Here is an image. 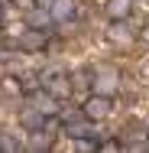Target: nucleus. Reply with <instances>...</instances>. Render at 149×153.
Here are the masks:
<instances>
[{"mask_svg": "<svg viewBox=\"0 0 149 153\" xmlns=\"http://www.w3.org/2000/svg\"><path fill=\"white\" fill-rule=\"evenodd\" d=\"M120 68L117 65H97V68H91V91L97 94H107V98H114V94L120 91Z\"/></svg>", "mask_w": 149, "mask_h": 153, "instance_id": "f257e3e1", "label": "nucleus"}, {"mask_svg": "<svg viewBox=\"0 0 149 153\" xmlns=\"http://www.w3.org/2000/svg\"><path fill=\"white\" fill-rule=\"evenodd\" d=\"M39 88H46L49 94H55L62 101L65 94H71V78L62 68H46V72H39Z\"/></svg>", "mask_w": 149, "mask_h": 153, "instance_id": "f03ea898", "label": "nucleus"}, {"mask_svg": "<svg viewBox=\"0 0 149 153\" xmlns=\"http://www.w3.org/2000/svg\"><path fill=\"white\" fill-rule=\"evenodd\" d=\"M81 111H84V117H88V121H104V117L114 111V101H110L107 94L91 91L88 98H84V104H81Z\"/></svg>", "mask_w": 149, "mask_h": 153, "instance_id": "7ed1b4c3", "label": "nucleus"}, {"mask_svg": "<svg viewBox=\"0 0 149 153\" xmlns=\"http://www.w3.org/2000/svg\"><path fill=\"white\" fill-rule=\"evenodd\" d=\"M46 42H49V36H46V30H20V36H16V49L20 52H42L46 49Z\"/></svg>", "mask_w": 149, "mask_h": 153, "instance_id": "20e7f679", "label": "nucleus"}, {"mask_svg": "<svg viewBox=\"0 0 149 153\" xmlns=\"http://www.w3.org/2000/svg\"><path fill=\"white\" fill-rule=\"evenodd\" d=\"M29 104H32V108H39L46 117H55V114H62L59 98H55V94H49L46 88H36V91H29Z\"/></svg>", "mask_w": 149, "mask_h": 153, "instance_id": "39448f33", "label": "nucleus"}, {"mask_svg": "<svg viewBox=\"0 0 149 153\" xmlns=\"http://www.w3.org/2000/svg\"><path fill=\"white\" fill-rule=\"evenodd\" d=\"M107 39H110V46H117V49H126V46H133V33L126 30V23H123V20H114V23H110V30H107Z\"/></svg>", "mask_w": 149, "mask_h": 153, "instance_id": "423d86ee", "label": "nucleus"}, {"mask_svg": "<svg viewBox=\"0 0 149 153\" xmlns=\"http://www.w3.org/2000/svg\"><path fill=\"white\" fill-rule=\"evenodd\" d=\"M52 143H55V134H52L49 127L29 130V150H36V153H49V150H52Z\"/></svg>", "mask_w": 149, "mask_h": 153, "instance_id": "0eeeda50", "label": "nucleus"}, {"mask_svg": "<svg viewBox=\"0 0 149 153\" xmlns=\"http://www.w3.org/2000/svg\"><path fill=\"white\" fill-rule=\"evenodd\" d=\"M65 127H68V137L71 140H88V137H94V121H88V117L65 121Z\"/></svg>", "mask_w": 149, "mask_h": 153, "instance_id": "6e6552de", "label": "nucleus"}, {"mask_svg": "<svg viewBox=\"0 0 149 153\" xmlns=\"http://www.w3.org/2000/svg\"><path fill=\"white\" fill-rule=\"evenodd\" d=\"M20 127H26V130H39V127H46V114L39 111V108H20Z\"/></svg>", "mask_w": 149, "mask_h": 153, "instance_id": "1a4fd4ad", "label": "nucleus"}, {"mask_svg": "<svg viewBox=\"0 0 149 153\" xmlns=\"http://www.w3.org/2000/svg\"><path fill=\"white\" fill-rule=\"evenodd\" d=\"M49 16H52L55 23H65V20H71V16H75V0H52V7H49Z\"/></svg>", "mask_w": 149, "mask_h": 153, "instance_id": "9d476101", "label": "nucleus"}, {"mask_svg": "<svg viewBox=\"0 0 149 153\" xmlns=\"http://www.w3.org/2000/svg\"><path fill=\"white\" fill-rule=\"evenodd\" d=\"M130 10H133V0H107V3H104V13H107L110 20H126Z\"/></svg>", "mask_w": 149, "mask_h": 153, "instance_id": "9b49d317", "label": "nucleus"}, {"mask_svg": "<svg viewBox=\"0 0 149 153\" xmlns=\"http://www.w3.org/2000/svg\"><path fill=\"white\" fill-rule=\"evenodd\" d=\"M0 153H20V140L10 130H0Z\"/></svg>", "mask_w": 149, "mask_h": 153, "instance_id": "f8f14e48", "label": "nucleus"}, {"mask_svg": "<svg viewBox=\"0 0 149 153\" xmlns=\"http://www.w3.org/2000/svg\"><path fill=\"white\" fill-rule=\"evenodd\" d=\"M94 153H123V147H120L117 137H107V140L97 143V150H94Z\"/></svg>", "mask_w": 149, "mask_h": 153, "instance_id": "ddd939ff", "label": "nucleus"}, {"mask_svg": "<svg viewBox=\"0 0 149 153\" xmlns=\"http://www.w3.org/2000/svg\"><path fill=\"white\" fill-rule=\"evenodd\" d=\"M49 20H52V16H49V10H42V13H32V16H29V23H32V26H46Z\"/></svg>", "mask_w": 149, "mask_h": 153, "instance_id": "4468645a", "label": "nucleus"}, {"mask_svg": "<svg viewBox=\"0 0 149 153\" xmlns=\"http://www.w3.org/2000/svg\"><path fill=\"white\" fill-rule=\"evenodd\" d=\"M146 147H149V143H143V140H133V143H126V147H123V153H146Z\"/></svg>", "mask_w": 149, "mask_h": 153, "instance_id": "2eb2a0df", "label": "nucleus"}, {"mask_svg": "<svg viewBox=\"0 0 149 153\" xmlns=\"http://www.w3.org/2000/svg\"><path fill=\"white\" fill-rule=\"evenodd\" d=\"M139 78H143V82H146V85H149V59L143 62V65H139Z\"/></svg>", "mask_w": 149, "mask_h": 153, "instance_id": "dca6fc26", "label": "nucleus"}, {"mask_svg": "<svg viewBox=\"0 0 149 153\" xmlns=\"http://www.w3.org/2000/svg\"><path fill=\"white\" fill-rule=\"evenodd\" d=\"M13 3H16L20 10H32V7H36V0H13Z\"/></svg>", "mask_w": 149, "mask_h": 153, "instance_id": "f3484780", "label": "nucleus"}, {"mask_svg": "<svg viewBox=\"0 0 149 153\" xmlns=\"http://www.w3.org/2000/svg\"><path fill=\"white\" fill-rule=\"evenodd\" d=\"M36 7H39V10H49V7H52V0H36Z\"/></svg>", "mask_w": 149, "mask_h": 153, "instance_id": "a211bd4d", "label": "nucleus"}, {"mask_svg": "<svg viewBox=\"0 0 149 153\" xmlns=\"http://www.w3.org/2000/svg\"><path fill=\"white\" fill-rule=\"evenodd\" d=\"M143 42H149V26H146V30H143Z\"/></svg>", "mask_w": 149, "mask_h": 153, "instance_id": "6ab92c4d", "label": "nucleus"}, {"mask_svg": "<svg viewBox=\"0 0 149 153\" xmlns=\"http://www.w3.org/2000/svg\"><path fill=\"white\" fill-rule=\"evenodd\" d=\"M146 153H149V147H146Z\"/></svg>", "mask_w": 149, "mask_h": 153, "instance_id": "aec40b11", "label": "nucleus"}, {"mask_svg": "<svg viewBox=\"0 0 149 153\" xmlns=\"http://www.w3.org/2000/svg\"><path fill=\"white\" fill-rule=\"evenodd\" d=\"M32 153H36V150H32Z\"/></svg>", "mask_w": 149, "mask_h": 153, "instance_id": "412c9836", "label": "nucleus"}]
</instances>
